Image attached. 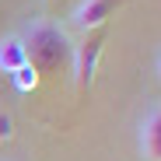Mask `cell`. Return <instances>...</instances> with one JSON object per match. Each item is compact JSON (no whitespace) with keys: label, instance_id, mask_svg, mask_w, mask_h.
<instances>
[{"label":"cell","instance_id":"7a4b0ae2","mask_svg":"<svg viewBox=\"0 0 161 161\" xmlns=\"http://www.w3.org/2000/svg\"><path fill=\"white\" fill-rule=\"evenodd\" d=\"M105 35H109L105 28H95V32H84L74 42L70 60H74V84H77V91H88L91 88L95 70H98V56L105 49Z\"/></svg>","mask_w":161,"mask_h":161},{"label":"cell","instance_id":"277c9868","mask_svg":"<svg viewBox=\"0 0 161 161\" xmlns=\"http://www.w3.org/2000/svg\"><path fill=\"white\" fill-rule=\"evenodd\" d=\"M137 147L144 161H161V102L151 105L137 130Z\"/></svg>","mask_w":161,"mask_h":161},{"label":"cell","instance_id":"8992f818","mask_svg":"<svg viewBox=\"0 0 161 161\" xmlns=\"http://www.w3.org/2000/svg\"><path fill=\"white\" fill-rule=\"evenodd\" d=\"M11 80H14V88H18L21 95H28V91H35V88H39V74H35L32 67H21Z\"/></svg>","mask_w":161,"mask_h":161},{"label":"cell","instance_id":"ba28073f","mask_svg":"<svg viewBox=\"0 0 161 161\" xmlns=\"http://www.w3.org/2000/svg\"><path fill=\"white\" fill-rule=\"evenodd\" d=\"M158 80H161V56H158Z\"/></svg>","mask_w":161,"mask_h":161},{"label":"cell","instance_id":"3957f363","mask_svg":"<svg viewBox=\"0 0 161 161\" xmlns=\"http://www.w3.org/2000/svg\"><path fill=\"white\" fill-rule=\"evenodd\" d=\"M123 0H80L77 11H74V28L84 32H95V28H105V21L116 14V7Z\"/></svg>","mask_w":161,"mask_h":161},{"label":"cell","instance_id":"6da1fadb","mask_svg":"<svg viewBox=\"0 0 161 161\" xmlns=\"http://www.w3.org/2000/svg\"><path fill=\"white\" fill-rule=\"evenodd\" d=\"M25 49H28V67L42 77V74H56L74 53L70 32L60 21L53 18H35L28 28H25Z\"/></svg>","mask_w":161,"mask_h":161},{"label":"cell","instance_id":"5b68a950","mask_svg":"<svg viewBox=\"0 0 161 161\" xmlns=\"http://www.w3.org/2000/svg\"><path fill=\"white\" fill-rule=\"evenodd\" d=\"M21 67H28V49L21 35H4L0 39V74L14 77Z\"/></svg>","mask_w":161,"mask_h":161},{"label":"cell","instance_id":"52a82bcc","mask_svg":"<svg viewBox=\"0 0 161 161\" xmlns=\"http://www.w3.org/2000/svg\"><path fill=\"white\" fill-rule=\"evenodd\" d=\"M14 140V116L0 109V144H11Z\"/></svg>","mask_w":161,"mask_h":161}]
</instances>
